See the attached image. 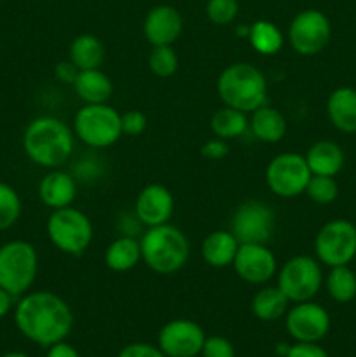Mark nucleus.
Masks as SVG:
<instances>
[{"mask_svg": "<svg viewBox=\"0 0 356 357\" xmlns=\"http://www.w3.org/2000/svg\"><path fill=\"white\" fill-rule=\"evenodd\" d=\"M239 248V241L230 230H215L202 239L201 257L213 268H225L232 265Z\"/></svg>", "mask_w": 356, "mask_h": 357, "instance_id": "20", "label": "nucleus"}, {"mask_svg": "<svg viewBox=\"0 0 356 357\" xmlns=\"http://www.w3.org/2000/svg\"><path fill=\"white\" fill-rule=\"evenodd\" d=\"M14 323L27 340L47 349L66 340L73 328V314L56 293L31 291L16 303Z\"/></svg>", "mask_w": 356, "mask_h": 357, "instance_id": "1", "label": "nucleus"}, {"mask_svg": "<svg viewBox=\"0 0 356 357\" xmlns=\"http://www.w3.org/2000/svg\"><path fill=\"white\" fill-rule=\"evenodd\" d=\"M21 211H23V206H21V197L16 188L0 181V232L16 225Z\"/></svg>", "mask_w": 356, "mask_h": 357, "instance_id": "30", "label": "nucleus"}, {"mask_svg": "<svg viewBox=\"0 0 356 357\" xmlns=\"http://www.w3.org/2000/svg\"><path fill=\"white\" fill-rule=\"evenodd\" d=\"M202 357H236L234 345L230 344L227 338L213 335V337H206L205 345L201 351Z\"/></svg>", "mask_w": 356, "mask_h": 357, "instance_id": "34", "label": "nucleus"}, {"mask_svg": "<svg viewBox=\"0 0 356 357\" xmlns=\"http://www.w3.org/2000/svg\"><path fill=\"white\" fill-rule=\"evenodd\" d=\"M327 115L341 132H356V89L337 87L327 100Z\"/></svg>", "mask_w": 356, "mask_h": 357, "instance_id": "19", "label": "nucleus"}, {"mask_svg": "<svg viewBox=\"0 0 356 357\" xmlns=\"http://www.w3.org/2000/svg\"><path fill=\"white\" fill-rule=\"evenodd\" d=\"M122 122V135L126 136H138L147 129V115L140 110H128L121 115Z\"/></svg>", "mask_w": 356, "mask_h": 357, "instance_id": "35", "label": "nucleus"}, {"mask_svg": "<svg viewBox=\"0 0 356 357\" xmlns=\"http://www.w3.org/2000/svg\"><path fill=\"white\" fill-rule=\"evenodd\" d=\"M140 248L143 264L161 275L181 271L191 257L187 236L170 223L147 229L140 239Z\"/></svg>", "mask_w": 356, "mask_h": 357, "instance_id": "3", "label": "nucleus"}, {"mask_svg": "<svg viewBox=\"0 0 356 357\" xmlns=\"http://www.w3.org/2000/svg\"><path fill=\"white\" fill-rule=\"evenodd\" d=\"M38 274V253L28 241H9L0 246V288L14 298L34 286Z\"/></svg>", "mask_w": 356, "mask_h": 357, "instance_id": "5", "label": "nucleus"}, {"mask_svg": "<svg viewBox=\"0 0 356 357\" xmlns=\"http://www.w3.org/2000/svg\"><path fill=\"white\" fill-rule=\"evenodd\" d=\"M250 131L258 142L262 143H279L286 135V119L276 108L262 105L255 112H251Z\"/></svg>", "mask_w": 356, "mask_h": 357, "instance_id": "23", "label": "nucleus"}, {"mask_svg": "<svg viewBox=\"0 0 356 357\" xmlns=\"http://www.w3.org/2000/svg\"><path fill=\"white\" fill-rule=\"evenodd\" d=\"M332 37L330 20L318 9L300 10L288 26V40L300 56H316Z\"/></svg>", "mask_w": 356, "mask_h": 357, "instance_id": "11", "label": "nucleus"}, {"mask_svg": "<svg viewBox=\"0 0 356 357\" xmlns=\"http://www.w3.org/2000/svg\"><path fill=\"white\" fill-rule=\"evenodd\" d=\"M117 357H168L156 345L145 344V342H136V344H129L119 351Z\"/></svg>", "mask_w": 356, "mask_h": 357, "instance_id": "36", "label": "nucleus"}, {"mask_svg": "<svg viewBox=\"0 0 356 357\" xmlns=\"http://www.w3.org/2000/svg\"><path fill=\"white\" fill-rule=\"evenodd\" d=\"M77 98L82 100L86 105L108 103L114 93V84L110 77L100 68L79 70V75L72 84Z\"/></svg>", "mask_w": 356, "mask_h": 357, "instance_id": "21", "label": "nucleus"}, {"mask_svg": "<svg viewBox=\"0 0 356 357\" xmlns=\"http://www.w3.org/2000/svg\"><path fill=\"white\" fill-rule=\"evenodd\" d=\"M142 260L140 241L131 236H121L108 244L105 251V265L112 272H128Z\"/></svg>", "mask_w": 356, "mask_h": 357, "instance_id": "24", "label": "nucleus"}, {"mask_svg": "<svg viewBox=\"0 0 356 357\" xmlns=\"http://www.w3.org/2000/svg\"><path fill=\"white\" fill-rule=\"evenodd\" d=\"M73 132L61 119L42 115L23 132V150L28 159L45 169H59L73 152Z\"/></svg>", "mask_w": 356, "mask_h": 357, "instance_id": "2", "label": "nucleus"}, {"mask_svg": "<svg viewBox=\"0 0 356 357\" xmlns=\"http://www.w3.org/2000/svg\"><path fill=\"white\" fill-rule=\"evenodd\" d=\"M323 274L316 258L297 255L285 261L278 272V288L293 303L309 302L320 291Z\"/></svg>", "mask_w": 356, "mask_h": 357, "instance_id": "8", "label": "nucleus"}, {"mask_svg": "<svg viewBox=\"0 0 356 357\" xmlns=\"http://www.w3.org/2000/svg\"><path fill=\"white\" fill-rule=\"evenodd\" d=\"M307 197L320 206L332 204L339 195V185L334 176H321V174H313L306 187Z\"/></svg>", "mask_w": 356, "mask_h": 357, "instance_id": "32", "label": "nucleus"}, {"mask_svg": "<svg viewBox=\"0 0 356 357\" xmlns=\"http://www.w3.org/2000/svg\"><path fill=\"white\" fill-rule=\"evenodd\" d=\"M175 211V199L170 188L161 183H150L140 190L135 202V215L140 223L150 229L170 223Z\"/></svg>", "mask_w": 356, "mask_h": 357, "instance_id": "16", "label": "nucleus"}, {"mask_svg": "<svg viewBox=\"0 0 356 357\" xmlns=\"http://www.w3.org/2000/svg\"><path fill=\"white\" fill-rule=\"evenodd\" d=\"M237 10H239L237 0H208L206 3V16L218 26L232 23L237 16Z\"/></svg>", "mask_w": 356, "mask_h": 357, "instance_id": "33", "label": "nucleus"}, {"mask_svg": "<svg viewBox=\"0 0 356 357\" xmlns=\"http://www.w3.org/2000/svg\"><path fill=\"white\" fill-rule=\"evenodd\" d=\"M0 357H28V356L23 354V352H7V354H3Z\"/></svg>", "mask_w": 356, "mask_h": 357, "instance_id": "43", "label": "nucleus"}, {"mask_svg": "<svg viewBox=\"0 0 356 357\" xmlns=\"http://www.w3.org/2000/svg\"><path fill=\"white\" fill-rule=\"evenodd\" d=\"M311 173L306 157L295 152H285L271 159L265 169V183L269 190L283 199L299 197L306 192Z\"/></svg>", "mask_w": 356, "mask_h": 357, "instance_id": "9", "label": "nucleus"}, {"mask_svg": "<svg viewBox=\"0 0 356 357\" xmlns=\"http://www.w3.org/2000/svg\"><path fill=\"white\" fill-rule=\"evenodd\" d=\"M355 261H356V257H355Z\"/></svg>", "mask_w": 356, "mask_h": 357, "instance_id": "44", "label": "nucleus"}, {"mask_svg": "<svg viewBox=\"0 0 356 357\" xmlns=\"http://www.w3.org/2000/svg\"><path fill=\"white\" fill-rule=\"evenodd\" d=\"M149 68L159 79H168L178 70V54L173 45H154L149 54Z\"/></svg>", "mask_w": 356, "mask_h": 357, "instance_id": "31", "label": "nucleus"}, {"mask_svg": "<svg viewBox=\"0 0 356 357\" xmlns=\"http://www.w3.org/2000/svg\"><path fill=\"white\" fill-rule=\"evenodd\" d=\"M274 227L276 215L271 206L260 201H246L234 213L230 232L239 244H267Z\"/></svg>", "mask_w": 356, "mask_h": 357, "instance_id": "12", "label": "nucleus"}, {"mask_svg": "<svg viewBox=\"0 0 356 357\" xmlns=\"http://www.w3.org/2000/svg\"><path fill=\"white\" fill-rule=\"evenodd\" d=\"M68 56L79 70L100 68L105 59V45L94 35L82 33L72 40Z\"/></svg>", "mask_w": 356, "mask_h": 357, "instance_id": "26", "label": "nucleus"}, {"mask_svg": "<svg viewBox=\"0 0 356 357\" xmlns=\"http://www.w3.org/2000/svg\"><path fill=\"white\" fill-rule=\"evenodd\" d=\"M327 291L337 303H349L356 298V274L348 267H332L327 275Z\"/></svg>", "mask_w": 356, "mask_h": 357, "instance_id": "29", "label": "nucleus"}, {"mask_svg": "<svg viewBox=\"0 0 356 357\" xmlns=\"http://www.w3.org/2000/svg\"><path fill=\"white\" fill-rule=\"evenodd\" d=\"M311 173L321 176H335L344 167V152L341 146L328 139H321L309 146L306 155Z\"/></svg>", "mask_w": 356, "mask_h": 357, "instance_id": "22", "label": "nucleus"}, {"mask_svg": "<svg viewBox=\"0 0 356 357\" xmlns=\"http://www.w3.org/2000/svg\"><path fill=\"white\" fill-rule=\"evenodd\" d=\"M209 128H212V132L216 138L229 142V139H236L243 136L250 128V121H248L244 112L223 107L212 115Z\"/></svg>", "mask_w": 356, "mask_h": 357, "instance_id": "27", "label": "nucleus"}, {"mask_svg": "<svg viewBox=\"0 0 356 357\" xmlns=\"http://www.w3.org/2000/svg\"><path fill=\"white\" fill-rule=\"evenodd\" d=\"M184 30V20L173 6H156L147 13L143 21V35L154 45H173Z\"/></svg>", "mask_w": 356, "mask_h": 357, "instance_id": "17", "label": "nucleus"}, {"mask_svg": "<svg viewBox=\"0 0 356 357\" xmlns=\"http://www.w3.org/2000/svg\"><path fill=\"white\" fill-rule=\"evenodd\" d=\"M205 330L191 319H173L157 335V347L168 357H195L205 345Z\"/></svg>", "mask_w": 356, "mask_h": 357, "instance_id": "14", "label": "nucleus"}, {"mask_svg": "<svg viewBox=\"0 0 356 357\" xmlns=\"http://www.w3.org/2000/svg\"><path fill=\"white\" fill-rule=\"evenodd\" d=\"M216 93L225 107L251 114L267 101V80L251 63H232L220 73Z\"/></svg>", "mask_w": 356, "mask_h": 357, "instance_id": "4", "label": "nucleus"}, {"mask_svg": "<svg viewBox=\"0 0 356 357\" xmlns=\"http://www.w3.org/2000/svg\"><path fill=\"white\" fill-rule=\"evenodd\" d=\"M248 40H250L251 47L257 52H260L264 56H272L281 51L285 37H283L281 30L274 23L258 20L250 26Z\"/></svg>", "mask_w": 356, "mask_h": 357, "instance_id": "28", "label": "nucleus"}, {"mask_svg": "<svg viewBox=\"0 0 356 357\" xmlns=\"http://www.w3.org/2000/svg\"><path fill=\"white\" fill-rule=\"evenodd\" d=\"M13 302H14V296L9 295L6 289L0 288V319H3V317L10 312V309H13Z\"/></svg>", "mask_w": 356, "mask_h": 357, "instance_id": "41", "label": "nucleus"}, {"mask_svg": "<svg viewBox=\"0 0 356 357\" xmlns=\"http://www.w3.org/2000/svg\"><path fill=\"white\" fill-rule=\"evenodd\" d=\"M290 300L278 286H265L255 293L251 300V312L260 321H276L288 312Z\"/></svg>", "mask_w": 356, "mask_h": 357, "instance_id": "25", "label": "nucleus"}, {"mask_svg": "<svg viewBox=\"0 0 356 357\" xmlns=\"http://www.w3.org/2000/svg\"><path fill=\"white\" fill-rule=\"evenodd\" d=\"M54 75L59 82L70 84V86H72L73 80H75L77 75H79V68H77L70 59L68 61L65 59V61H59L58 65L54 66Z\"/></svg>", "mask_w": 356, "mask_h": 357, "instance_id": "39", "label": "nucleus"}, {"mask_svg": "<svg viewBox=\"0 0 356 357\" xmlns=\"http://www.w3.org/2000/svg\"><path fill=\"white\" fill-rule=\"evenodd\" d=\"M288 351H290V344H285V342H281V344L276 345V352H278V356L286 357V354H288Z\"/></svg>", "mask_w": 356, "mask_h": 357, "instance_id": "42", "label": "nucleus"}, {"mask_svg": "<svg viewBox=\"0 0 356 357\" xmlns=\"http://www.w3.org/2000/svg\"><path fill=\"white\" fill-rule=\"evenodd\" d=\"M77 195V183L72 174L61 169H52L38 183V199L49 209H61L72 206Z\"/></svg>", "mask_w": 356, "mask_h": 357, "instance_id": "18", "label": "nucleus"}, {"mask_svg": "<svg viewBox=\"0 0 356 357\" xmlns=\"http://www.w3.org/2000/svg\"><path fill=\"white\" fill-rule=\"evenodd\" d=\"M45 232L52 246L70 257L82 255L94 237L89 216L72 206L54 209L45 223Z\"/></svg>", "mask_w": 356, "mask_h": 357, "instance_id": "6", "label": "nucleus"}, {"mask_svg": "<svg viewBox=\"0 0 356 357\" xmlns=\"http://www.w3.org/2000/svg\"><path fill=\"white\" fill-rule=\"evenodd\" d=\"M285 328L295 342L318 344L330 331V316L313 300L300 302L285 314Z\"/></svg>", "mask_w": 356, "mask_h": 357, "instance_id": "13", "label": "nucleus"}, {"mask_svg": "<svg viewBox=\"0 0 356 357\" xmlns=\"http://www.w3.org/2000/svg\"><path fill=\"white\" fill-rule=\"evenodd\" d=\"M45 357H80V354L73 345L66 344V342L63 340L51 345V347H47V354H45Z\"/></svg>", "mask_w": 356, "mask_h": 357, "instance_id": "40", "label": "nucleus"}, {"mask_svg": "<svg viewBox=\"0 0 356 357\" xmlns=\"http://www.w3.org/2000/svg\"><path fill=\"white\" fill-rule=\"evenodd\" d=\"M229 153V145H227L225 139H220V138H213L208 139L205 145L201 146V155L206 157L209 160H220Z\"/></svg>", "mask_w": 356, "mask_h": 357, "instance_id": "38", "label": "nucleus"}, {"mask_svg": "<svg viewBox=\"0 0 356 357\" xmlns=\"http://www.w3.org/2000/svg\"><path fill=\"white\" fill-rule=\"evenodd\" d=\"M286 357H328V354L321 345L313 344V342H297L290 345Z\"/></svg>", "mask_w": 356, "mask_h": 357, "instance_id": "37", "label": "nucleus"}, {"mask_svg": "<svg viewBox=\"0 0 356 357\" xmlns=\"http://www.w3.org/2000/svg\"><path fill=\"white\" fill-rule=\"evenodd\" d=\"M232 267L241 281L248 284H265L276 275L278 260L265 244H239Z\"/></svg>", "mask_w": 356, "mask_h": 357, "instance_id": "15", "label": "nucleus"}, {"mask_svg": "<svg viewBox=\"0 0 356 357\" xmlns=\"http://www.w3.org/2000/svg\"><path fill=\"white\" fill-rule=\"evenodd\" d=\"M314 253L330 268L349 265L356 257V227L344 218L325 223L314 239Z\"/></svg>", "mask_w": 356, "mask_h": 357, "instance_id": "10", "label": "nucleus"}, {"mask_svg": "<svg viewBox=\"0 0 356 357\" xmlns=\"http://www.w3.org/2000/svg\"><path fill=\"white\" fill-rule=\"evenodd\" d=\"M73 132L91 149H108L122 136L121 114L108 103L84 105L73 119Z\"/></svg>", "mask_w": 356, "mask_h": 357, "instance_id": "7", "label": "nucleus"}]
</instances>
